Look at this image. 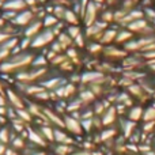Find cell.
Listing matches in <instances>:
<instances>
[{"instance_id": "obj_22", "label": "cell", "mask_w": 155, "mask_h": 155, "mask_svg": "<svg viewBox=\"0 0 155 155\" xmlns=\"http://www.w3.org/2000/svg\"><path fill=\"white\" fill-rule=\"evenodd\" d=\"M140 150H142V151H147V153H148L151 148L148 147V146H140Z\"/></svg>"}, {"instance_id": "obj_3", "label": "cell", "mask_w": 155, "mask_h": 155, "mask_svg": "<svg viewBox=\"0 0 155 155\" xmlns=\"http://www.w3.org/2000/svg\"><path fill=\"white\" fill-rule=\"evenodd\" d=\"M29 139L31 140L33 143L38 144V146H42V147H45V146H46V140L42 137V135L37 134L35 131H30L29 132Z\"/></svg>"}, {"instance_id": "obj_20", "label": "cell", "mask_w": 155, "mask_h": 155, "mask_svg": "<svg viewBox=\"0 0 155 155\" xmlns=\"http://www.w3.org/2000/svg\"><path fill=\"white\" fill-rule=\"evenodd\" d=\"M10 7H22V2H15V3H11V4H8Z\"/></svg>"}, {"instance_id": "obj_28", "label": "cell", "mask_w": 155, "mask_h": 155, "mask_svg": "<svg viewBox=\"0 0 155 155\" xmlns=\"http://www.w3.org/2000/svg\"><path fill=\"white\" fill-rule=\"evenodd\" d=\"M54 155H56V154H54Z\"/></svg>"}, {"instance_id": "obj_16", "label": "cell", "mask_w": 155, "mask_h": 155, "mask_svg": "<svg viewBox=\"0 0 155 155\" xmlns=\"http://www.w3.org/2000/svg\"><path fill=\"white\" fill-rule=\"evenodd\" d=\"M114 135H116V131H114V129H109V131H105V132H102V135H101V139H102V140H106V139H109V137L114 136Z\"/></svg>"}, {"instance_id": "obj_4", "label": "cell", "mask_w": 155, "mask_h": 155, "mask_svg": "<svg viewBox=\"0 0 155 155\" xmlns=\"http://www.w3.org/2000/svg\"><path fill=\"white\" fill-rule=\"evenodd\" d=\"M7 95H8V98H10V102L16 107V110H18V109H22V107H23V104H22V101L19 99V97L16 95L15 93H12V91L8 90V91H7Z\"/></svg>"}, {"instance_id": "obj_13", "label": "cell", "mask_w": 155, "mask_h": 155, "mask_svg": "<svg viewBox=\"0 0 155 155\" xmlns=\"http://www.w3.org/2000/svg\"><path fill=\"white\" fill-rule=\"evenodd\" d=\"M98 78H101V74H97V72H94V74H86L84 76H83V82H97V79Z\"/></svg>"}, {"instance_id": "obj_26", "label": "cell", "mask_w": 155, "mask_h": 155, "mask_svg": "<svg viewBox=\"0 0 155 155\" xmlns=\"http://www.w3.org/2000/svg\"><path fill=\"white\" fill-rule=\"evenodd\" d=\"M33 155H45V153H42V151H38V153L33 154Z\"/></svg>"}, {"instance_id": "obj_15", "label": "cell", "mask_w": 155, "mask_h": 155, "mask_svg": "<svg viewBox=\"0 0 155 155\" xmlns=\"http://www.w3.org/2000/svg\"><path fill=\"white\" fill-rule=\"evenodd\" d=\"M12 147L16 148V150H19V148H23L25 147L23 140H22L21 137H15V139H12Z\"/></svg>"}, {"instance_id": "obj_5", "label": "cell", "mask_w": 155, "mask_h": 155, "mask_svg": "<svg viewBox=\"0 0 155 155\" xmlns=\"http://www.w3.org/2000/svg\"><path fill=\"white\" fill-rule=\"evenodd\" d=\"M114 118H116V109L114 107H110L106 114L104 116L102 123H104V125H109V124H112L113 121H114Z\"/></svg>"}, {"instance_id": "obj_6", "label": "cell", "mask_w": 155, "mask_h": 155, "mask_svg": "<svg viewBox=\"0 0 155 155\" xmlns=\"http://www.w3.org/2000/svg\"><path fill=\"white\" fill-rule=\"evenodd\" d=\"M143 117V110H142V107H139V106H136V107H132V110L129 112V118H131V121H137V120H140V118Z\"/></svg>"}, {"instance_id": "obj_21", "label": "cell", "mask_w": 155, "mask_h": 155, "mask_svg": "<svg viewBox=\"0 0 155 155\" xmlns=\"http://www.w3.org/2000/svg\"><path fill=\"white\" fill-rule=\"evenodd\" d=\"M5 155H18L14 150H10V148H7V151H5Z\"/></svg>"}, {"instance_id": "obj_11", "label": "cell", "mask_w": 155, "mask_h": 155, "mask_svg": "<svg viewBox=\"0 0 155 155\" xmlns=\"http://www.w3.org/2000/svg\"><path fill=\"white\" fill-rule=\"evenodd\" d=\"M10 140H11L10 131H8L7 128L0 129V143H3V144H7Z\"/></svg>"}, {"instance_id": "obj_17", "label": "cell", "mask_w": 155, "mask_h": 155, "mask_svg": "<svg viewBox=\"0 0 155 155\" xmlns=\"http://www.w3.org/2000/svg\"><path fill=\"white\" fill-rule=\"evenodd\" d=\"M93 98H94V94L91 93V91H86V93L82 94L83 101H93Z\"/></svg>"}, {"instance_id": "obj_18", "label": "cell", "mask_w": 155, "mask_h": 155, "mask_svg": "<svg viewBox=\"0 0 155 155\" xmlns=\"http://www.w3.org/2000/svg\"><path fill=\"white\" fill-rule=\"evenodd\" d=\"M142 27H146V23L143 21H140V22H136V23H132L131 25V29L132 30H139V29H142Z\"/></svg>"}, {"instance_id": "obj_27", "label": "cell", "mask_w": 155, "mask_h": 155, "mask_svg": "<svg viewBox=\"0 0 155 155\" xmlns=\"http://www.w3.org/2000/svg\"><path fill=\"white\" fill-rule=\"evenodd\" d=\"M153 70H155V65H154V67H153Z\"/></svg>"}, {"instance_id": "obj_23", "label": "cell", "mask_w": 155, "mask_h": 155, "mask_svg": "<svg viewBox=\"0 0 155 155\" xmlns=\"http://www.w3.org/2000/svg\"><path fill=\"white\" fill-rule=\"evenodd\" d=\"M4 105H5V99L3 98V95L0 94V106H4Z\"/></svg>"}, {"instance_id": "obj_24", "label": "cell", "mask_w": 155, "mask_h": 155, "mask_svg": "<svg viewBox=\"0 0 155 155\" xmlns=\"http://www.w3.org/2000/svg\"><path fill=\"white\" fill-rule=\"evenodd\" d=\"M71 155H93V154L86 153V151H82V153H75V154H71Z\"/></svg>"}, {"instance_id": "obj_8", "label": "cell", "mask_w": 155, "mask_h": 155, "mask_svg": "<svg viewBox=\"0 0 155 155\" xmlns=\"http://www.w3.org/2000/svg\"><path fill=\"white\" fill-rule=\"evenodd\" d=\"M16 116L21 118V121H26V123H29V121L31 120V114H30V112H26L25 109L16 110Z\"/></svg>"}, {"instance_id": "obj_1", "label": "cell", "mask_w": 155, "mask_h": 155, "mask_svg": "<svg viewBox=\"0 0 155 155\" xmlns=\"http://www.w3.org/2000/svg\"><path fill=\"white\" fill-rule=\"evenodd\" d=\"M64 125L71 134H75V135L82 134V124H80L78 120H75L74 117H65Z\"/></svg>"}, {"instance_id": "obj_25", "label": "cell", "mask_w": 155, "mask_h": 155, "mask_svg": "<svg viewBox=\"0 0 155 155\" xmlns=\"http://www.w3.org/2000/svg\"><path fill=\"white\" fill-rule=\"evenodd\" d=\"M5 113H7V112H5V107L4 106H0V116H4Z\"/></svg>"}, {"instance_id": "obj_7", "label": "cell", "mask_w": 155, "mask_h": 155, "mask_svg": "<svg viewBox=\"0 0 155 155\" xmlns=\"http://www.w3.org/2000/svg\"><path fill=\"white\" fill-rule=\"evenodd\" d=\"M72 153V147L67 144H60L59 147H56V155H70Z\"/></svg>"}, {"instance_id": "obj_14", "label": "cell", "mask_w": 155, "mask_h": 155, "mask_svg": "<svg viewBox=\"0 0 155 155\" xmlns=\"http://www.w3.org/2000/svg\"><path fill=\"white\" fill-rule=\"evenodd\" d=\"M51 37H52V34H51V33H46V34L41 35V37L38 38V40L34 42V45H35V46H38V45H41V44H45V42H48V41L51 40Z\"/></svg>"}, {"instance_id": "obj_12", "label": "cell", "mask_w": 155, "mask_h": 155, "mask_svg": "<svg viewBox=\"0 0 155 155\" xmlns=\"http://www.w3.org/2000/svg\"><path fill=\"white\" fill-rule=\"evenodd\" d=\"M45 114L48 116V117L52 120V123H54V124H56V125H59V127H65V125H64V121H61V120H60V118L57 117L56 114H52V112H51V110H45Z\"/></svg>"}, {"instance_id": "obj_2", "label": "cell", "mask_w": 155, "mask_h": 155, "mask_svg": "<svg viewBox=\"0 0 155 155\" xmlns=\"http://www.w3.org/2000/svg\"><path fill=\"white\" fill-rule=\"evenodd\" d=\"M54 140H56L57 143H60V144H67V146L72 144V142H74L70 136L63 134L61 131H54Z\"/></svg>"}, {"instance_id": "obj_19", "label": "cell", "mask_w": 155, "mask_h": 155, "mask_svg": "<svg viewBox=\"0 0 155 155\" xmlns=\"http://www.w3.org/2000/svg\"><path fill=\"white\" fill-rule=\"evenodd\" d=\"M5 151H7V147H5V144L0 143V155H5Z\"/></svg>"}, {"instance_id": "obj_9", "label": "cell", "mask_w": 155, "mask_h": 155, "mask_svg": "<svg viewBox=\"0 0 155 155\" xmlns=\"http://www.w3.org/2000/svg\"><path fill=\"white\" fill-rule=\"evenodd\" d=\"M143 118H144L146 123L155 121V109H154V107H150V109L146 110V112L143 113Z\"/></svg>"}, {"instance_id": "obj_10", "label": "cell", "mask_w": 155, "mask_h": 155, "mask_svg": "<svg viewBox=\"0 0 155 155\" xmlns=\"http://www.w3.org/2000/svg\"><path fill=\"white\" fill-rule=\"evenodd\" d=\"M41 132H42V136L46 137V140H54V131L49 127H42L41 128Z\"/></svg>"}]
</instances>
